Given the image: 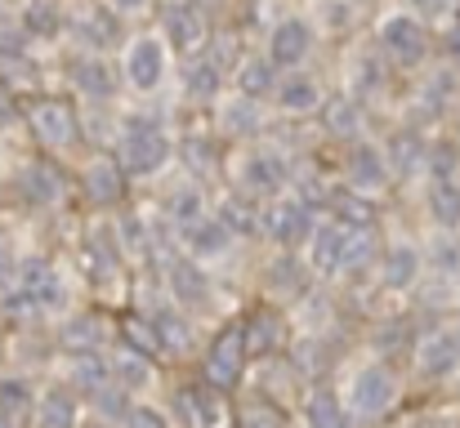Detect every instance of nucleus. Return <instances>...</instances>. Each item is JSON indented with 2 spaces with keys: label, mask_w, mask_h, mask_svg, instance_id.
Here are the masks:
<instances>
[{
  "label": "nucleus",
  "mask_w": 460,
  "mask_h": 428,
  "mask_svg": "<svg viewBox=\"0 0 460 428\" xmlns=\"http://www.w3.org/2000/svg\"><path fill=\"white\" fill-rule=\"evenodd\" d=\"M380 45H385V54L398 67H420L429 58V31H425V22L416 13H402V9L380 22Z\"/></svg>",
  "instance_id": "3"
},
{
  "label": "nucleus",
  "mask_w": 460,
  "mask_h": 428,
  "mask_svg": "<svg viewBox=\"0 0 460 428\" xmlns=\"http://www.w3.org/2000/svg\"><path fill=\"white\" fill-rule=\"evenodd\" d=\"M72 81H76L81 94H94V99H108L117 90V72L103 58H76L72 63Z\"/></svg>",
  "instance_id": "23"
},
{
  "label": "nucleus",
  "mask_w": 460,
  "mask_h": 428,
  "mask_svg": "<svg viewBox=\"0 0 460 428\" xmlns=\"http://www.w3.org/2000/svg\"><path fill=\"white\" fill-rule=\"evenodd\" d=\"M398 402V375L380 362H367L353 380H349V393H344V406L353 411V420H380L389 415Z\"/></svg>",
  "instance_id": "1"
},
{
  "label": "nucleus",
  "mask_w": 460,
  "mask_h": 428,
  "mask_svg": "<svg viewBox=\"0 0 460 428\" xmlns=\"http://www.w3.org/2000/svg\"><path fill=\"white\" fill-rule=\"evenodd\" d=\"M18 188H22V197H27L31 205H54V201L63 197V179H58V170H54L49 161H31V165H22Z\"/></svg>",
  "instance_id": "19"
},
{
  "label": "nucleus",
  "mask_w": 460,
  "mask_h": 428,
  "mask_svg": "<svg viewBox=\"0 0 460 428\" xmlns=\"http://www.w3.org/2000/svg\"><path fill=\"white\" fill-rule=\"evenodd\" d=\"M22 27L31 36H58L67 27V13L58 9V0H27L22 4Z\"/></svg>",
  "instance_id": "29"
},
{
  "label": "nucleus",
  "mask_w": 460,
  "mask_h": 428,
  "mask_svg": "<svg viewBox=\"0 0 460 428\" xmlns=\"http://www.w3.org/2000/svg\"><path fill=\"white\" fill-rule=\"evenodd\" d=\"M269 282H273V290H278L282 299H305L308 294V268L296 264V250H287V255L269 268Z\"/></svg>",
  "instance_id": "28"
},
{
  "label": "nucleus",
  "mask_w": 460,
  "mask_h": 428,
  "mask_svg": "<svg viewBox=\"0 0 460 428\" xmlns=\"http://www.w3.org/2000/svg\"><path fill=\"white\" fill-rule=\"evenodd\" d=\"M269 232H273V241L282 250H305L313 241V232H317V214L300 197L296 201H278V210L269 214Z\"/></svg>",
  "instance_id": "10"
},
{
  "label": "nucleus",
  "mask_w": 460,
  "mask_h": 428,
  "mask_svg": "<svg viewBox=\"0 0 460 428\" xmlns=\"http://www.w3.org/2000/svg\"><path fill=\"white\" fill-rule=\"evenodd\" d=\"M161 36H165L179 54H201L206 40H210V22H206V13H201L192 0H174V4H165Z\"/></svg>",
  "instance_id": "7"
},
{
  "label": "nucleus",
  "mask_w": 460,
  "mask_h": 428,
  "mask_svg": "<svg viewBox=\"0 0 460 428\" xmlns=\"http://www.w3.org/2000/svg\"><path fill=\"white\" fill-rule=\"evenodd\" d=\"M36 428H76V397L67 389H49L36 402Z\"/></svg>",
  "instance_id": "25"
},
{
  "label": "nucleus",
  "mask_w": 460,
  "mask_h": 428,
  "mask_svg": "<svg viewBox=\"0 0 460 428\" xmlns=\"http://www.w3.org/2000/svg\"><path fill=\"white\" fill-rule=\"evenodd\" d=\"M416 18H447L452 13V0H411Z\"/></svg>",
  "instance_id": "44"
},
{
  "label": "nucleus",
  "mask_w": 460,
  "mask_h": 428,
  "mask_svg": "<svg viewBox=\"0 0 460 428\" xmlns=\"http://www.w3.org/2000/svg\"><path fill=\"white\" fill-rule=\"evenodd\" d=\"M183 246H188V259H219L233 246V228L224 219H210L206 214L201 223L183 228Z\"/></svg>",
  "instance_id": "16"
},
{
  "label": "nucleus",
  "mask_w": 460,
  "mask_h": 428,
  "mask_svg": "<svg viewBox=\"0 0 460 428\" xmlns=\"http://www.w3.org/2000/svg\"><path fill=\"white\" fill-rule=\"evenodd\" d=\"M416 277H420V250H416V246H394V250H385L380 282L389 285V290H407V285H416Z\"/></svg>",
  "instance_id": "20"
},
{
  "label": "nucleus",
  "mask_w": 460,
  "mask_h": 428,
  "mask_svg": "<svg viewBox=\"0 0 460 428\" xmlns=\"http://www.w3.org/2000/svg\"><path fill=\"white\" fill-rule=\"evenodd\" d=\"M0 117H9V90H4V81H0Z\"/></svg>",
  "instance_id": "46"
},
{
  "label": "nucleus",
  "mask_w": 460,
  "mask_h": 428,
  "mask_svg": "<svg viewBox=\"0 0 460 428\" xmlns=\"http://www.w3.org/2000/svg\"><path fill=\"white\" fill-rule=\"evenodd\" d=\"M67 31L81 40V45H90V49H108V45H117V9L112 4H94V0H72L67 9Z\"/></svg>",
  "instance_id": "5"
},
{
  "label": "nucleus",
  "mask_w": 460,
  "mask_h": 428,
  "mask_svg": "<svg viewBox=\"0 0 460 428\" xmlns=\"http://www.w3.org/2000/svg\"><path fill=\"white\" fill-rule=\"evenodd\" d=\"M456 143H460V117H456Z\"/></svg>",
  "instance_id": "48"
},
{
  "label": "nucleus",
  "mask_w": 460,
  "mask_h": 428,
  "mask_svg": "<svg viewBox=\"0 0 460 428\" xmlns=\"http://www.w3.org/2000/svg\"><path fill=\"white\" fill-rule=\"evenodd\" d=\"M165 214H170L179 228H192V223H201V219H206V197H201V188H179V192L170 197Z\"/></svg>",
  "instance_id": "34"
},
{
  "label": "nucleus",
  "mask_w": 460,
  "mask_h": 428,
  "mask_svg": "<svg viewBox=\"0 0 460 428\" xmlns=\"http://www.w3.org/2000/svg\"><path fill=\"white\" fill-rule=\"evenodd\" d=\"M385 156H389L394 174H398V170H402V174H420L425 161H429V147L416 139V135H402V139H394V152H385Z\"/></svg>",
  "instance_id": "36"
},
{
  "label": "nucleus",
  "mask_w": 460,
  "mask_h": 428,
  "mask_svg": "<svg viewBox=\"0 0 460 428\" xmlns=\"http://www.w3.org/2000/svg\"><path fill=\"white\" fill-rule=\"evenodd\" d=\"M367 192H340V197H331V205L340 210V223H349V228H371V201H362Z\"/></svg>",
  "instance_id": "39"
},
{
  "label": "nucleus",
  "mask_w": 460,
  "mask_h": 428,
  "mask_svg": "<svg viewBox=\"0 0 460 428\" xmlns=\"http://www.w3.org/2000/svg\"><path fill=\"white\" fill-rule=\"evenodd\" d=\"M278 63L273 58H242L237 67V90L242 99H264V94H278Z\"/></svg>",
  "instance_id": "21"
},
{
  "label": "nucleus",
  "mask_w": 460,
  "mask_h": 428,
  "mask_svg": "<svg viewBox=\"0 0 460 428\" xmlns=\"http://www.w3.org/2000/svg\"><path fill=\"white\" fill-rule=\"evenodd\" d=\"M153 326H156V335H161V348H165V353H188L192 326H188V317H183L179 308H156Z\"/></svg>",
  "instance_id": "27"
},
{
  "label": "nucleus",
  "mask_w": 460,
  "mask_h": 428,
  "mask_svg": "<svg viewBox=\"0 0 460 428\" xmlns=\"http://www.w3.org/2000/svg\"><path fill=\"white\" fill-rule=\"evenodd\" d=\"M63 344H67L72 353H99V344H103L99 317H72V321L63 326Z\"/></svg>",
  "instance_id": "35"
},
{
  "label": "nucleus",
  "mask_w": 460,
  "mask_h": 428,
  "mask_svg": "<svg viewBox=\"0 0 460 428\" xmlns=\"http://www.w3.org/2000/svg\"><path fill=\"white\" fill-rule=\"evenodd\" d=\"M416 366L425 380H447L460 371V335L456 330H429L416 344Z\"/></svg>",
  "instance_id": "13"
},
{
  "label": "nucleus",
  "mask_w": 460,
  "mask_h": 428,
  "mask_svg": "<svg viewBox=\"0 0 460 428\" xmlns=\"http://www.w3.org/2000/svg\"><path fill=\"white\" fill-rule=\"evenodd\" d=\"M183 90H188L192 99H215V94L224 90V67H219V58L197 54V58L188 63V72H183Z\"/></svg>",
  "instance_id": "24"
},
{
  "label": "nucleus",
  "mask_w": 460,
  "mask_h": 428,
  "mask_svg": "<svg viewBox=\"0 0 460 428\" xmlns=\"http://www.w3.org/2000/svg\"><path fill=\"white\" fill-rule=\"evenodd\" d=\"M36 393L22 384V380H4L0 384V411L13 420V424H27V420H36Z\"/></svg>",
  "instance_id": "31"
},
{
  "label": "nucleus",
  "mask_w": 460,
  "mask_h": 428,
  "mask_svg": "<svg viewBox=\"0 0 460 428\" xmlns=\"http://www.w3.org/2000/svg\"><path fill=\"white\" fill-rule=\"evenodd\" d=\"M112 380L126 389V393H139L144 384H148V357H139V353H121L117 362H112Z\"/></svg>",
  "instance_id": "37"
},
{
  "label": "nucleus",
  "mask_w": 460,
  "mask_h": 428,
  "mask_svg": "<svg viewBox=\"0 0 460 428\" xmlns=\"http://www.w3.org/2000/svg\"><path fill=\"white\" fill-rule=\"evenodd\" d=\"M278 108H282V112H317V108H322V90H317L308 76L291 72V76L278 85Z\"/></svg>",
  "instance_id": "26"
},
{
  "label": "nucleus",
  "mask_w": 460,
  "mask_h": 428,
  "mask_svg": "<svg viewBox=\"0 0 460 428\" xmlns=\"http://www.w3.org/2000/svg\"><path fill=\"white\" fill-rule=\"evenodd\" d=\"M242 330H246V348H251V357H255V353H260V357H264V353H273V344H278V317L255 312Z\"/></svg>",
  "instance_id": "38"
},
{
  "label": "nucleus",
  "mask_w": 460,
  "mask_h": 428,
  "mask_svg": "<svg viewBox=\"0 0 460 428\" xmlns=\"http://www.w3.org/2000/svg\"><path fill=\"white\" fill-rule=\"evenodd\" d=\"M344 179H349L353 192H380V188L394 179V165H389V156H385L376 143L353 139L349 156H344Z\"/></svg>",
  "instance_id": "9"
},
{
  "label": "nucleus",
  "mask_w": 460,
  "mask_h": 428,
  "mask_svg": "<svg viewBox=\"0 0 460 428\" xmlns=\"http://www.w3.org/2000/svg\"><path fill=\"white\" fill-rule=\"evenodd\" d=\"M237 428H287V411L269 397H251L237 411Z\"/></svg>",
  "instance_id": "33"
},
{
  "label": "nucleus",
  "mask_w": 460,
  "mask_h": 428,
  "mask_svg": "<svg viewBox=\"0 0 460 428\" xmlns=\"http://www.w3.org/2000/svg\"><path fill=\"white\" fill-rule=\"evenodd\" d=\"M322 121H326L331 135L353 139V130H358V108H353L349 99H331V103H322Z\"/></svg>",
  "instance_id": "40"
},
{
  "label": "nucleus",
  "mask_w": 460,
  "mask_h": 428,
  "mask_svg": "<svg viewBox=\"0 0 460 428\" xmlns=\"http://www.w3.org/2000/svg\"><path fill=\"white\" fill-rule=\"evenodd\" d=\"M308 49H313V27H308L305 18H282L273 27V36H269V58L278 67H287V72H296L305 63Z\"/></svg>",
  "instance_id": "15"
},
{
  "label": "nucleus",
  "mask_w": 460,
  "mask_h": 428,
  "mask_svg": "<svg viewBox=\"0 0 460 428\" xmlns=\"http://www.w3.org/2000/svg\"><path fill=\"white\" fill-rule=\"evenodd\" d=\"M429 214L438 228H460V183L456 179H434L429 188Z\"/></svg>",
  "instance_id": "30"
},
{
  "label": "nucleus",
  "mask_w": 460,
  "mask_h": 428,
  "mask_svg": "<svg viewBox=\"0 0 460 428\" xmlns=\"http://www.w3.org/2000/svg\"><path fill=\"white\" fill-rule=\"evenodd\" d=\"M255 201V197H251ZM251 201H242V197H228L224 201V210H219V219L233 228V232H260V219H255V205Z\"/></svg>",
  "instance_id": "41"
},
{
  "label": "nucleus",
  "mask_w": 460,
  "mask_h": 428,
  "mask_svg": "<svg viewBox=\"0 0 460 428\" xmlns=\"http://www.w3.org/2000/svg\"><path fill=\"white\" fill-rule=\"evenodd\" d=\"M126 81L139 90V94H153L156 85L165 81V40L161 36H135L126 45Z\"/></svg>",
  "instance_id": "8"
},
{
  "label": "nucleus",
  "mask_w": 460,
  "mask_h": 428,
  "mask_svg": "<svg viewBox=\"0 0 460 428\" xmlns=\"http://www.w3.org/2000/svg\"><path fill=\"white\" fill-rule=\"evenodd\" d=\"M349 241H353V228L331 219V223H317L313 241H308V268L313 273H344L349 264Z\"/></svg>",
  "instance_id": "11"
},
{
  "label": "nucleus",
  "mask_w": 460,
  "mask_h": 428,
  "mask_svg": "<svg viewBox=\"0 0 460 428\" xmlns=\"http://www.w3.org/2000/svg\"><path fill=\"white\" fill-rule=\"evenodd\" d=\"M144 4H148V0H112V9H117V13H139Z\"/></svg>",
  "instance_id": "45"
},
{
  "label": "nucleus",
  "mask_w": 460,
  "mask_h": 428,
  "mask_svg": "<svg viewBox=\"0 0 460 428\" xmlns=\"http://www.w3.org/2000/svg\"><path fill=\"white\" fill-rule=\"evenodd\" d=\"M13 290H18V299L31 303V308H54V303L63 299L58 273H54V264H45V259H22L18 273H13Z\"/></svg>",
  "instance_id": "14"
},
{
  "label": "nucleus",
  "mask_w": 460,
  "mask_h": 428,
  "mask_svg": "<svg viewBox=\"0 0 460 428\" xmlns=\"http://www.w3.org/2000/svg\"><path fill=\"white\" fill-rule=\"evenodd\" d=\"M9 76H31V63L18 49H4L0 45V81H9Z\"/></svg>",
  "instance_id": "43"
},
{
  "label": "nucleus",
  "mask_w": 460,
  "mask_h": 428,
  "mask_svg": "<svg viewBox=\"0 0 460 428\" xmlns=\"http://www.w3.org/2000/svg\"><path fill=\"white\" fill-rule=\"evenodd\" d=\"M81 183H85V192H90V201H94V205H117V201H121V192H126L121 165H117L112 156H94V161L85 165Z\"/></svg>",
  "instance_id": "17"
},
{
  "label": "nucleus",
  "mask_w": 460,
  "mask_h": 428,
  "mask_svg": "<svg viewBox=\"0 0 460 428\" xmlns=\"http://www.w3.org/2000/svg\"><path fill=\"white\" fill-rule=\"evenodd\" d=\"M170 290H174V299H179L188 312L210 308V285L201 277L197 259H174V264H170Z\"/></svg>",
  "instance_id": "18"
},
{
  "label": "nucleus",
  "mask_w": 460,
  "mask_h": 428,
  "mask_svg": "<svg viewBox=\"0 0 460 428\" xmlns=\"http://www.w3.org/2000/svg\"><path fill=\"white\" fill-rule=\"evenodd\" d=\"M27 126H31V135L36 143H45V147H54V152H63V147H72L76 143V112L63 103V99H40V103H31L27 108Z\"/></svg>",
  "instance_id": "6"
},
{
  "label": "nucleus",
  "mask_w": 460,
  "mask_h": 428,
  "mask_svg": "<svg viewBox=\"0 0 460 428\" xmlns=\"http://www.w3.org/2000/svg\"><path fill=\"white\" fill-rule=\"evenodd\" d=\"M308 428H349L353 424V411L331 393V389H317V393H308Z\"/></svg>",
  "instance_id": "22"
},
{
  "label": "nucleus",
  "mask_w": 460,
  "mask_h": 428,
  "mask_svg": "<svg viewBox=\"0 0 460 428\" xmlns=\"http://www.w3.org/2000/svg\"><path fill=\"white\" fill-rule=\"evenodd\" d=\"M456 428H460V424H456Z\"/></svg>",
  "instance_id": "49"
},
{
  "label": "nucleus",
  "mask_w": 460,
  "mask_h": 428,
  "mask_svg": "<svg viewBox=\"0 0 460 428\" xmlns=\"http://www.w3.org/2000/svg\"><path fill=\"white\" fill-rule=\"evenodd\" d=\"M0 428H18V424H13V420H9V415H4V411H0Z\"/></svg>",
  "instance_id": "47"
},
{
  "label": "nucleus",
  "mask_w": 460,
  "mask_h": 428,
  "mask_svg": "<svg viewBox=\"0 0 460 428\" xmlns=\"http://www.w3.org/2000/svg\"><path fill=\"white\" fill-rule=\"evenodd\" d=\"M170 152H174L170 135H165L156 121H148V117H130V121L121 126V161H126V170L156 174V170L170 161Z\"/></svg>",
  "instance_id": "2"
},
{
  "label": "nucleus",
  "mask_w": 460,
  "mask_h": 428,
  "mask_svg": "<svg viewBox=\"0 0 460 428\" xmlns=\"http://www.w3.org/2000/svg\"><path fill=\"white\" fill-rule=\"evenodd\" d=\"M246 357H251L246 330H242V326H228V330L210 344V353H206V384H210L215 393L237 389V384H242V371H246Z\"/></svg>",
  "instance_id": "4"
},
{
  "label": "nucleus",
  "mask_w": 460,
  "mask_h": 428,
  "mask_svg": "<svg viewBox=\"0 0 460 428\" xmlns=\"http://www.w3.org/2000/svg\"><path fill=\"white\" fill-rule=\"evenodd\" d=\"M291 183V170H287V161L278 156V152H246V161H242V188H246V197H278L282 188Z\"/></svg>",
  "instance_id": "12"
},
{
  "label": "nucleus",
  "mask_w": 460,
  "mask_h": 428,
  "mask_svg": "<svg viewBox=\"0 0 460 428\" xmlns=\"http://www.w3.org/2000/svg\"><path fill=\"white\" fill-rule=\"evenodd\" d=\"M121 339H126L130 353H139V357L165 353V348H161V335H156V326H153V317H126V321H121Z\"/></svg>",
  "instance_id": "32"
},
{
  "label": "nucleus",
  "mask_w": 460,
  "mask_h": 428,
  "mask_svg": "<svg viewBox=\"0 0 460 428\" xmlns=\"http://www.w3.org/2000/svg\"><path fill=\"white\" fill-rule=\"evenodd\" d=\"M126 428H170V420L156 406H130L126 411Z\"/></svg>",
  "instance_id": "42"
}]
</instances>
